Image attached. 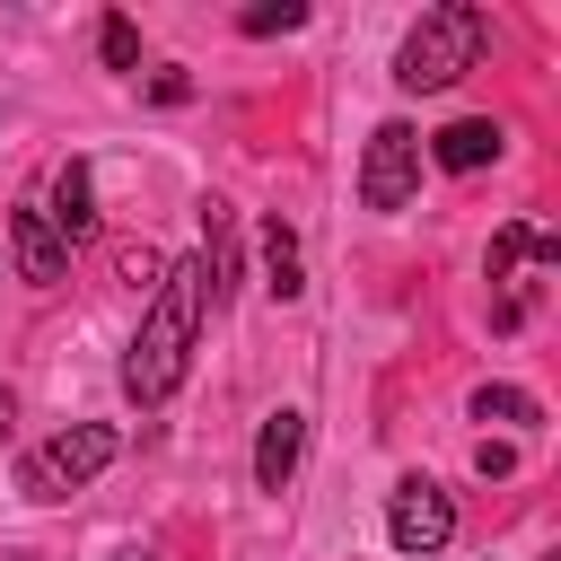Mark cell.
<instances>
[{
  "instance_id": "6da1fadb",
  "label": "cell",
  "mask_w": 561,
  "mask_h": 561,
  "mask_svg": "<svg viewBox=\"0 0 561 561\" xmlns=\"http://www.w3.org/2000/svg\"><path fill=\"white\" fill-rule=\"evenodd\" d=\"M202 307H210V272H202V263H167L158 289H149V316H140V333H131V351H123V394H131L140 412H158V403L184 386Z\"/></svg>"
},
{
  "instance_id": "7a4b0ae2",
  "label": "cell",
  "mask_w": 561,
  "mask_h": 561,
  "mask_svg": "<svg viewBox=\"0 0 561 561\" xmlns=\"http://www.w3.org/2000/svg\"><path fill=\"white\" fill-rule=\"evenodd\" d=\"M482 44H491V9L438 0V9H421L412 35L394 44V88H403V96H438V88H456V79L482 61Z\"/></svg>"
},
{
  "instance_id": "3957f363",
  "label": "cell",
  "mask_w": 561,
  "mask_h": 561,
  "mask_svg": "<svg viewBox=\"0 0 561 561\" xmlns=\"http://www.w3.org/2000/svg\"><path fill=\"white\" fill-rule=\"evenodd\" d=\"M114 456H123V438H114L105 421H70V430H53L44 447H26V456H18V491L53 508V500L88 491V482H96Z\"/></svg>"
},
{
  "instance_id": "277c9868",
  "label": "cell",
  "mask_w": 561,
  "mask_h": 561,
  "mask_svg": "<svg viewBox=\"0 0 561 561\" xmlns=\"http://www.w3.org/2000/svg\"><path fill=\"white\" fill-rule=\"evenodd\" d=\"M447 535H456V491L430 482V473H403L386 491V543L412 552V561H430V552H447Z\"/></svg>"
},
{
  "instance_id": "5b68a950",
  "label": "cell",
  "mask_w": 561,
  "mask_h": 561,
  "mask_svg": "<svg viewBox=\"0 0 561 561\" xmlns=\"http://www.w3.org/2000/svg\"><path fill=\"white\" fill-rule=\"evenodd\" d=\"M412 193H421V131L412 123H377L368 158H359V202L368 210H403Z\"/></svg>"
},
{
  "instance_id": "8992f818",
  "label": "cell",
  "mask_w": 561,
  "mask_h": 561,
  "mask_svg": "<svg viewBox=\"0 0 561 561\" xmlns=\"http://www.w3.org/2000/svg\"><path fill=\"white\" fill-rule=\"evenodd\" d=\"M9 254H18V280H35V289L70 280V245L53 237V219H44V202H35V193L9 210Z\"/></svg>"
},
{
  "instance_id": "52a82bcc",
  "label": "cell",
  "mask_w": 561,
  "mask_h": 561,
  "mask_svg": "<svg viewBox=\"0 0 561 561\" xmlns=\"http://www.w3.org/2000/svg\"><path fill=\"white\" fill-rule=\"evenodd\" d=\"M44 219H53V237L61 245H79V237H96V175H88V158H61L53 175H44Z\"/></svg>"
},
{
  "instance_id": "ba28073f",
  "label": "cell",
  "mask_w": 561,
  "mask_h": 561,
  "mask_svg": "<svg viewBox=\"0 0 561 561\" xmlns=\"http://www.w3.org/2000/svg\"><path fill=\"white\" fill-rule=\"evenodd\" d=\"M298 456H307V412L280 403V412L263 421V438H254V491H289Z\"/></svg>"
},
{
  "instance_id": "9c48e42d",
  "label": "cell",
  "mask_w": 561,
  "mask_h": 561,
  "mask_svg": "<svg viewBox=\"0 0 561 561\" xmlns=\"http://www.w3.org/2000/svg\"><path fill=\"white\" fill-rule=\"evenodd\" d=\"M508 149V131L491 123V114H465V123H447V131H430V158L447 167V175H473V167H491Z\"/></svg>"
},
{
  "instance_id": "30bf717a",
  "label": "cell",
  "mask_w": 561,
  "mask_h": 561,
  "mask_svg": "<svg viewBox=\"0 0 561 561\" xmlns=\"http://www.w3.org/2000/svg\"><path fill=\"white\" fill-rule=\"evenodd\" d=\"M263 289L289 307V298H307V272H298V228L289 219H263Z\"/></svg>"
},
{
  "instance_id": "8fae6325",
  "label": "cell",
  "mask_w": 561,
  "mask_h": 561,
  "mask_svg": "<svg viewBox=\"0 0 561 561\" xmlns=\"http://www.w3.org/2000/svg\"><path fill=\"white\" fill-rule=\"evenodd\" d=\"M517 263H561V245H552L543 228H526V219H508V228L491 237V280H508Z\"/></svg>"
},
{
  "instance_id": "7c38bea8",
  "label": "cell",
  "mask_w": 561,
  "mask_h": 561,
  "mask_svg": "<svg viewBox=\"0 0 561 561\" xmlns=\"http://www.w3.org/2000/svg\"><path fill=\"white\" fill-rule=\"evenodd\" d=\"M473 421H508V430H535V421H543V403H535L526 386H473Z\"/></svg>"
},
{
  "instance_id": "4fadbf2b",
  "label": "cell",
  "mask_w": 561,
  "mask_h": 561,
  "mask_svg": "<svg viewBox=\"0 0 561 561\" xmlns=\"http://www.w3.org/2000/svg\"><path fill=\"white\" fill-rule=\"evenodd\" d=\"M96 61H105V70H140V26H131V18H105V26H96Z\"/></svg>"
},
{
  "instance_id": "5bb4252c",
  "label": "cell",
  "mask_w": 561,
  "mask_h": 561,
  "mask_svg": "<svg viewBox=\"0 0 561 561\" xmlns=\"http://www.w3.org/2000/svg\"><path fill=\"white\" fill-rule=\"evenodd\" d=\"M237 26H245V35H289V26H307V0H263V9H245Z\"/></svg>"
},
{
  "instance_id": "9a60e30c",
  "label": "cell",
  "mask_w": 561,
  "mask_h": 561,
  "mask_svg": "<svg viewBox=\"0 0 561 561\" xmlns=\"http://www.w3.org/2000/svg\"><path fill=\"white\" fill-rule=\"evenodd\" d=\"M508 465H517V456H508V447H500V438H482V447H473V473H491V482H500V473H508Z\"/></svg>"
},
{
  "instance_id": "2e32d148",
  "label": "cell",
  "mask_w": 561,
  "mask_h": 561,
  "mask_svg": "<svg viewBox=\"0 0 561 561\" xmlns=\"http://www.w3.org/2000/svg\"><path fill=\"white\" fill-rule=\"evenodd\" d=\"M9 421H18V403H9V386H0V438H9Z\"/></svg>"
},
{
  "instance_id": "e0dca14e",
  "label": "cell",
  "mask_w": 561,
  "mask_h": 561,
  "mask_svg": "<svg viewBox=\"0 0 561 561\" xmlns=\"http://www.w3.org/2000/svg\"><path fill=\"white\" fill-rule=\"evenodd\" d=\"M114 561H158V552H114Z\"/></svg>"
}]
</instances>
